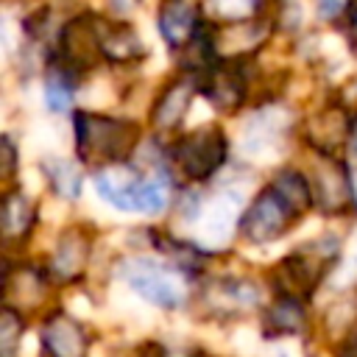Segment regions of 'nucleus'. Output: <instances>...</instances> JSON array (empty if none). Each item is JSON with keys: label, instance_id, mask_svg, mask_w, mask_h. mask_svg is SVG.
Returning a JSON list of instances; mask_svg holds the SVG:
<instances>
[{"label": "nucleus", "instance_id": "obj_12", "mask_svg": "<svg viewBox=\"0 0 357 357\" xmlns=\"http://www.w3.org/2000/svg\"><path fill=\"white\" fill-rule=\"evenodd\" d=\"M190 98H192V84L187 78L167 84L162 89V95L156 98V103H153V114H151L153 126L162 128V131H173L181 123V117L190 106Z\"/></svg>", "mask_w": 357, "mask_h": 357}, {"label": "nucleus", "instance_id": "obj_25", "mask_svg": "<svg viewBox=\"0 0 357 357\" xmlns=\"http://www.w3.org/2000/svg\"><path fill=\"white\" fill-rule=\"evenodd\" d=\"M354 192H357V176H354Z\"/></svg>", "mask_w": 357, "mask_h": 357}, {"label": "nucleus", "instance_id": "obj_1", "mask_svg": "<svg viewBox=\"0 0 357 357\" xmlns=\"http://www.w3.org/2000/svg\"><path fill=\"white\" fill-rule=\"evenodd\" d=\"M75 145L84 159L120 165L137 145V126L131 120L81 112L75 114Z\"/></svg>", "mask_w": 357, "mask_h": 357}, {"label": "nucleus", "instance_id": "obj_10", "mask_svg": "<svg viewBox=\"0 0 357 357\" xmlns=\"http://www.w3.org/2000/svg\"><path fill=\"white\" fill-rule=\"evenodd\" d=\"M201 89L220 112H234L245 100V81L234 67H218V70L206 67V78Z\"/></svg>", "mask_w": 357, "mask_h": 357}, {"label": "nucleus", "instance_id": "obj_17", "mask_svg": "<svg viewBox=\"0 0 357 357\" xmlns=\"http://www.w3.org/2000/svg\"><path fill=\"white\" fill-rule=\"evenodd\" d=\"M100 53H103L109 61L126 64V61H134V59L142 53V45H139V36H137L128 25H114V28H106V31H103Z\"/></svg>", "mask_w": 357, "mask_h": 357}, {"label": "nucleus", "instance_id": "obj_19", "mask_svg": "<svg viewBox=\"0 0 357 357\" xmlns=\"http://www.w3.org/2000/svg\"><path fill=\"white\" fill-rule=\"evenodd\" d=\"M42 167H45V173H47V178H50V187H53L59 195H64V198H75V195H78V190H81V173H78V167H75L73 162L47 156V159L42 162Z\"/></svg>", "mask_w": 357, "mask_h": 357}, {"label": "nucleus", "instance_id": "obj_14", "mask_svg": "<svg viewBox=\"0 0 357 357\" xmlns=\"http://www.w3.org/2000/svg\"><path fill=\"white\" fill-rule=\"evenodd\" d=\"M198 6L190 3H165L159 8V31L170 45H184L190 36H195L198 28Z\"/></svg>", "mask_w": 357, "mask_h": 357}, {"label": "nucleus", "instance_id": "obj_6", "mask_svg": "<svg viewBox=\"0 0 357 357\" xmlns=\"http://www.w3.org/2000/svg\"><path fill=\"white\" fill-rule=\"evenodd\" d=\"M86 329L64 312H53L42 326V349L50 357H86Z\"/></svg>", "mask_w": 357, "mask_h": 357}, {"label": "nucleus", "instance_id": "obj_18", "mask_svg": "<svg viewBox=\"0 0 357 357\" xmlns=\"http://www.w3.org/2000/svg\"><path fill=\"white\" fill-rule=\"evenodd\" d=\"M271 190L298 215L301 209H307L312 204V187H310V178L298 176L296 170H279Z\"/></svg>", "mask_w": 357, "mask_h": 357}, {"label": "nucleus", "instance_id": "obj_13", "mask_svg": "<svg viewBox=\"0 0 357 357\" xmlns=\"http://www.w3.org/2000/svg\"><path fill=\"white\" fill-rule=\"evenodd\" d=\"M86 257H89V237H86L81 229H73V231H67V234L59 240L50 271H53L59 279L70 282V279L81 276V271H84V265H86Z\"/></svg>", "mask_w": 357, "mask_h": 357}, {"label": "nucleus", "instance_id": "obj_22", "mask_svg": "<svg viewBox=\"0 0 357 357\" xmlns=\"http://www.w3.org/2000/svg\"><path fill=\"white\" fill-rule=\"evenodd\" d=\"M22 332V321L17 318V312L8 307L3 310V326H0V340H3V357H14V346L17 337Z\"/></svg>", "mask_w": 357, "mask_h": 357}, {"label": "nucleus", "instance_id": "obj_21", "mask_svg": "<svg viewBox=\"0 0 357 357\" xmlns=\"http://www.w3.org/2000/svg\"><path fill=\"white\" fill-rule=\"evenodd\" d=\"M70 98H73V92H70V84L64 78H56V75L47 78V84H45V103H47L50 112H67Z\"/></svg>", "mask_w": 357, "mask_h": 357}, {"label": "nucleus", "instance_id": "obj_15", "mask_svg": "<svg viewBox=\"0 0 357 357\" xmlns=\"http://www.w3.org/2000/svg\"><path fill=\"white\" fill-rule=\"evenodd\" d=\"M33 229V204L22 190H11L3 198V237L8 243L22 240Z\"/></svg>", "mask_w": 357, "mask_h": 357}, {"label": "nucleus", "instance_id": "obj_9", "mask_svg": "<svg viewBox=\"0 0 357 357\" xmlns=\"http://www.w3.org/2000/svg\"><path fill=\"white\" fill-rule=\"evenodd\" d=\"M100 42H103V28L92 22V17H75L73 22L64 25L61 47L75 67H86L92 61V53L100 50Z\"/></svg>", "mask_w": 357, "mask_h": 357}, {"label": "nucleus", "instance_id": "obj_23", "mask_svg": "<svg viewBox=\"0 0 357 357\" xmlns=\"http://www.w3.org/2000/svg\"><path fill=\"white\" fill-rule=\"evenodd\" d=\"M3 159H6V176H8L11 167H14V145H11L8 137H3Z\"/></svg>", "mask_w": 357, "mask_h": 357}, {"label": "nucleus", "instance_id": "obj_3", "mask_svg": "<svg viewBox=\"0 0 357 357\" xmlns=\"http://www.w3.org/2000/svg\"><path fill=\"white\" fill-rule=\"evenodd\" d=\"M332 257H337V240L335 237H321L315 243H307V248L290 254L276 271V276L282 279L284 293H290V296L296 290L298 293H310L318 284V279L324 276V271H326Z\"/></svg>", "mask_w": 357, "mask_h": 357}, {"label": "nucleus", "instance_id": "obj_2", "mask_svg": "<svg viewBox=\"0 0 357 357\" xmlns=\"http://www.w3.org/2000/svg\"><path fill=\"white\" fill-rule=\"evenodd\" d=\"M226 159V137L218 128H198L176 139L173 162L187 178H206L212 176Z\"/></svg>", "mask_w": 357, "mask_h": 357}, {"label": "nucleus", "instance_id": "obj_16", "mask_svg": "<svg viewBox=\"0 0 357 357\" xmlns=\"http://www.w3.org/2000/svg\"><path fill=\"white\" fill-rule=\"evenodd\" d=\"M307 326L304 307L293 296H282L273 301V307L265 315V332L271 335H298Z\"/></svg>", "mask_w": 357, "mask_h": 357}, {"label": "nucleus", "instance_id": "obj_20", "mask_svg": "<svg viewBox=\"0 0 357 357\" xmlns=\"http://www.w3.org/2000/svg\"><path fill=\"white\" fill-rule=\"evenodd\" d=\"M346 137V123L340 120L337 112H324L310 123V139L321 148V151H332L343 142Z\"/></svg>", "mask_w": 357, "mask_h": 357}, {"label": "nucleus", "instance_id": "obj_8", "mask_svg": "<svg viewBox=\"0 0 357 357\" xmlns=\"http://www.w3.org/2000/svg\"><path fill=\"white\" fill-rule=\"evenodd\" d=\"M312 201L318 206H324L326 212H340L349 204L351 195V181L346 178L340 162L329 159V162H318L315 173H312Z\"/></svg>", "mask_w": 357, "mask_h": 357}, {"label": "nucleus", "instance_id": "obj_7", "mask_svg": "<svg viewBox=\"0 0 357 357\" xmlns=\"http://www.w3.org/2000/svg\"><path fill=\"white\" fill-rule=\"evenodd\" d=\"M95 187L98 192L120 206V209H128V212H142V190H145V178H137V173L126 165H114L103 173L95 176Z\"/></svg>", "mask_w": 357, "mask_h": 357}, {"label": "nucleus", "instance_id": "obj_11", "mask_svg": "<svg viewBox=\"0 0 357 357\" xmlns=\"http://www.w3.org/2000/svg\"><path fill=\"white\" fill-rule=\"evenodd\" d=\"M265 36H268V25H262V20H237V22H223L215 45H220L223 56L240 59V56L257 50Z\"/></svg>", "mask_w": 357, "mask_h": 357}, {"label": "nucleus", "instance_id": "obj_24", "mask_svg": "<svg viewBox=\"0 0 357 357\" xmlns=\"http://www.w3.org/2000/svg\"><path fill=\"white\" fill-rule=\"evenodd\" d=\"M343 8H346V6H340V3H335V6L324 3V6H321V11H324V14H337V11H343Z\"/></svg>", "mask_w": 357, "mask_h": 357}, {"label": "nucleus", "instance_id": "obj_4", "mask_svg": "<svg viewBox=\"0 0 357 357\" xmlns=\"http://www.w3.org/2000/svg\"><path fill=\"white\" fill-rule=\"evenodd\" d=\"M293 209L273 192V190H265L259 192L251 206L245 209L243 220H240V231L251 240V243H268V240H276L293 220Z\"/></svg>", "mask_w": 357, "mask_h": 357}, {"label": "nucleus", "instance_id": "obj_5", "mask_svg": "<svg viewBox=\"0 0 357 357\" xmlns=\"http://www.w3.org/2000/svg\"><path fill=\"white\" fill-rule=\"evenodd\" d=\"M128 284L156 307H176L181 301V290L167 268L151 259H134L128 271Z\"/></svg>", "mask_w": 357, "mask_h": 357}]
</instances>
